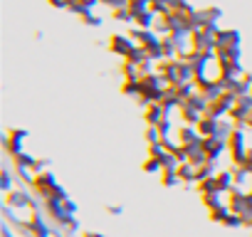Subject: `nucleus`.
<instances>
[{"mask_svg": "<svg viewBox=\"0 0 252 237\" xmlns=\"http://www.w3.org/2000/svg\"><path fill=\"white\" fill-rule=\"evenodd\" d=\"M166 118H168V111L163 109V104H151V106L146 109V121H149V126H161Z\"/></svg>", "mask_w": 252, "mask_h": 237, "instance_id": "obj_4", "label": "nucleus"}, {"mask_svg": "<svg viewBox=\"0 0 252 237\" xmlns=\"http://www.w3.org/2000/svg\"><path fill=\"white\" fill-rule=\"evenodd\" d=\"M3 190L10 193V173L8 171H3Z\"/></svg>", "mask_w": 252, "mask_h": 237, "instance_id": "obj_7", "label": "nucleus"}, {"mask_svg": "<svg viewBox=\"0 0 252 237\" xmlns=\"http://www.w3.org/2000/svg\"><path fill=\"white\" fill-rule=\"evenodd\" d=\"M109 50H111L114 55H119V57H126V59H129V57L139 50V45H136V40L129 37V35H114L111 42H109Z\"/></svg>", "mask_w": 252, "mask_h": 237, "instance_id": "obj_1", "label": "nucleus"}, {"mask_svg": "<svg viewBox=\"0 0 252 237\" xmlns=\"http://www.w3.org/2000/svg\"><path fill=\"white\" fill-rule=\"evenodd\" d=\"M178 3H183V0H178Z\"/></svg>", "mask_w": 252, "mask_h": 237, "instance_id": "obj_9", "label": "nucleus"}, {"mask_svg": "<svg viewBox=\"0 0 252 237\" xmlns=\"http://www.w3.org/2000/svg\"><path fill=\"white\" fill-rule=\"evenodd\" d=\"M230 47H240V32L237 30H218L215 50H230Z\"/></svg>", "mask_w": 252, "mask_h": 237, "instance_id": "obj_2", "label": "nucleus"}, {"mask_svg": "<svg viewBox=\"0 0 252 237\" xmlns=\"http://www.w3.org/2000/svg\"><path fill=\"white\" fill-rule=\"evenodd\" d=\"M203 148H205V153H208V158H210V163L227 148V141H222V139H218V136H210V139H203Z\"/></svg>", "mask_w": 252, "mask_h": 237, "instance_id": "obj_3", "label": "nucleus"}, {"mask_svg": "<svg viewBox=\"0 0 252 237\" xmlns=\"http://www.w3.org/2000/svg\"><path fill=\"white\" fill-rule=\"evenodd\" d=\"M84 237H104V235H96V232H87Z\"/></svg>", "mask_w": 252, "mask_h": 237, "instance_id": "obj_8", "label": "nucleus"}, {"mask_svg": "<svg viewBox=\"0 0 252 237\" xmlns=\"http://www.w3.org/2000/svg\"><path fill=\"white\" fill-rule=\"evenodd\" d=\"M218 121H220V118H213V116H208V114H205L195 129H198V134H200L203 139H210V136H215V134H218Z\"/></svg>", "mask_w": 252, "mask_h": 237, "instance_id": "obj_5", "label": "nucleus"}, {"mask_svg": "<svg viewBox=\"0 0 252 237\" xmlns=\"http://www.w3.org/2000/svg\"><path fill=\"white\" fill-rule=\"evenodd\" d=\"M84 23H87L89 28H101V18H96L94 13H92V15H87V18H84Z\"/></svg>", "mask_w": 252, "mask_h": 237, "instance_id": "obj_6", "label": "nucleus"}]
</instances>
